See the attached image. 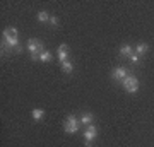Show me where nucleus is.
Segmentation results:
<instances>
[{
	"label": "nucleus",
	"instance_id": "nucleus-19",
	"mask_svg": "<svg viewBox=\"0 0 154 147\" xmlns=\"http://www.w3.org/2000/svg\"><path fill=\"white\" fill-rule=\"evenodd\" d=\"M84 144H86V147H93V142L91 140H84Z\"/></svg>",
	"mask_w": 154,
	"mask_h": 147
},
{
	"label": "nucleus",
	"instance_id": "nucleus-8",
	"mask_svg": "<svg viewBox=\"0 0 154 147\" xmlns=\"http://www.w3.org/2000/svg\"><path fill=\"white\" fill-rule=\"evenodd\" d=\"M147 50H149L147 44H146V43H140V44H137V48H135V53H137L139 57H142V55L147 53Z\"/></svg>",
	"mask_w": 154,
	"mask_h": 147
},
{
	"label": "nucleus",
	"instance_id": "nucleus-6",
	"mask_svg": "<svg viewBox=\"0 0 154 147\" xmlns=\"http://www.w3.org/2000/svg\"><path fill=\"white\" fill-rule=\"evenodd\" d=\"M111 77L115 79V81H123L127 77V70L123 69V67H116L115 70L111 72Z\"/></svg>",
	"mask_w": 154,
	"mask_h": 147
},
{
	"label": "nucleus",
	"instance_id": "nucleus-4",
	"mask_svg": "<svg viewBox=\"0 0 154 147\" xmlns=\"http://www.w3.org/2000/svg\"><path fill=\"white\" fill-rule=\"evenodd\" d=\"M96 137H98V128H96V125L91 123V125L88 127V130L84 132V140H91L93 142Z\"/></svg>",
	"mask_w": 154,
	"mask_h": 147
},
{
	"label": "nucleus",
	"instance_id": "nucleus-16",
	"mask_svg": "<svg viewBox=\"0 0 154 147\" xmlns=\"http://www.w3.org/2000/svg\"><path fill=\"white\" fill-rule=\"evenodd\" d=\"M130 62H132V63H137V62H139V55L135 53V51L130 55Z\"/></svg>",
	"mask_w": 154,
	"mask_h": 147
},
{
	"label": "nucleus",
	"instance_id": "nucleus-7",
	"mask_svg": "<svg viewBox=\"0 0 154 147\" xmlns=\"http://www.w3.org/2000/svg\"><path fill=\"white\" fill-rule=\"evenodd\" d=\"M19 33H17L16 27H5L4 29V38H17Z\"/></svg>",
	"mask_w": 154,
	"mask_h": 147
},
{
	"label": "nucleus",
	"instance_id": "nucleus-5",
	"mask_svg": "<svg viewBox=\"0 0 154 147\" xmlns=\"http://www.w3.org/2000/svg\"><path fill=\"white\" fill-rule=\"evenodd\" d=\"M5 46V50H16L19 48V38H4V43H2V48Z\"/></svg>",
	"mask_w": 154,
	"mask_h": 147
},
{
	"label": "nucleus",
	"instance_id": "nucleus-10",
	"mask_svg": "<svg viewBox=\"0 0 154 147\" xmlns=\"http://www.w3.org/2000/svg\"><path fill=\"white\" fill-rule=\"evenodd\" d=\"M62 70L65 72V74H72V72H74V65H72V62H63V63H62Z\"/></svg>",
	"mask_w": 154,
	"mask_h": 147
},
{
	"label": "nucleus",
	"instance_id": "nucleus-13",
	"mask_svg": "<svg viewBox=\"0 0 154 147\" xmlns=\"http://www.w3.org/2000/svg\"><path fill=\"white\" fill-rule=\"evenodd\" d=\"M51 58H53V57H51V53H50V51H46V50L39 55V60H41V62H51Z\"/></svg>",
	"mask_w": 154,
	"mask_h": 147
},
{
	"label": "nucleus",
	"instance_id": "nucleus-9",
	"mask_svg": "<svg viewBox=\"0 0 154 147\" xmlns=\"http://www.w3.org/2000/svg\"><path fill=\"white\" fill-rule=\"evenodd\" d=\"M132 53H134V50L130 48L128 44H123V46L120 48V55H122V57H130Z\"/></svg>",
	"mask_w": 154,
	"mask_h": 147
},
{
	"label": "nucleus",
	"instance_id": "nucleus-1",
	"mask_svg": "<svg viewBox=\"0 0 154 147\" xmlns=\"http://www.w3.org/2000/svg\"><path fill=\"white\" fill-rule=\"evenodd\" d=\"M28 50H29V53H31V57H33V60H39V55L45 51V46H43L41 41H38V39H29Z\"/></svg>",
	"mask_w": 154,
	"mask_h": 147
},
{
	"label": "nucleus",
	"instance_id": "nucleus-15",
	"mask_svg": "<svg viewBox=\"0 0 154 147\" xmlns=\"http://www.w3.org/2000/svg\"><path fill=\"white\" fill-rule=\"evenodd\" d=\"M67 57H69V53H63V51H58V62H60V63H63V62H67Z\"/></svg>",
	"mask_w": 154,
	"mask_h": 147
},
{
	"label": "nucleus",
	"instance_id": "nucleus-2",
	"mask_svg": "<svg viewBox=\"0 0 154 147\" xmlns=\"http://www.w3.org/2000/svg\"><path fill=\"white\" fill-rule=\"evenodd\" d=\"M79 121H81V120H77L74 115L67 116L65 123H63V128H65L67 133H75V132L79 130Z\"/></svg>",
	"mask_w": 154,
	"mask_h": 147
},
{
	"label": "nucleus",
	"instance_id": "nucleus-3",
	"mask_svg": "<svg viewBox=\"0 0 154 147\" xmlns=\"http://www.w3.org/2000/svg\"><path fill=\"white\" fill-rule=\"evenodd\" d=\"M122 82H123V87L127 89V93H135L139 89V81H137V77H134V75H127Z\"/></svg>",
	"mask_w": 154,
	"mask_h": 147
},
{
	"label": "nucleus",
	"instance_id": "nucleus-17",
	"mask_svg": "<svg viewBox=\"0 0 154 147\" xmlns=\"http://www.w3.org/2000/svg\"><path fill=\"white\" fill-rule=\"evenodd\" d=\"M50 24H51V26H58V19H57L55 16H50Z\"/></svg>",
	"mask_w": 154,
	"mask_h": 147
},
{
	"label": "nucleus",
	"instance_id": "nucleus-11",
	"mask_svg": "<svg viewBox=\"0 0 154 147\" xmlns=\"http://www.w3.org/2000/svg\"><path fill=\"white\" fill-rule=\"evenodd\" d=\"M43 116H45V111H43V109H38V108L33 109V120L39 121L41 118H43Z\"/></svg>",
	"mask_w": 154,
	"mask_h": 147
},
{
	"label": "nucleus",
	"instance_id": "nucleus-12",
	"mask_svg": "<svg viewBox=\"0 0 154 147\" xmlns=\"http://www.w3.org/2000/svg\"><path fill=\"white\" fill-rule=\"evenodd\" d=\"M93 115L91 113H88V115H82V118H81V123H84V125H91L93 123Z\"/></svg>",
	"mask_w": 154,
	"mask_h": 147
},
{
	"label": "nucleus",
	"instance_id": "nucleus-18",
	"mask_svg": "<svg viewBox=\"0 0 154 147\" xmlns=\"http://www.w3.org/2000/svg\"><path fill=\"white\" fill-rule=\"evenodd\" d=\"M58 51H63V53H69V46H67L65 43H63V44H60V46H58Z\"/></svg>",
	"mask_w": 154,
	"mask_h": 147
},
{
	"label": "nucleus",
	"instance_id": "nucleus-14",
	"mask_svg": "<svg viewBox=\"0 0 154 147\" xmlns=\"http://www.w3.org/2000/svg\"><path fill=\"white\" fill-rule=\"evenodd\" d=\"M38 21H41V22H46V21H50V16H48V12H46V11H41V12H38Z\"/></svg>",
	"mask_w": 154,
	"mask_h": 147
}]
</instances>
